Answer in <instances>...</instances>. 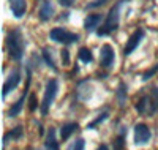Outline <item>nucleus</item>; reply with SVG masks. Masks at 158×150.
I'll use <instances>...</instances> for the list:
<instances>
[{
	"mask_svg": "<svg viewBox=\"0 0 158 150\" xmlns=\"http://www.w3.org/2000/svg\"><path fill=\"white\" fill-rule=\"evenodd\" d=\"M19 82H21V71L19 70L11 71V74L6 79V82L3 84V97H6L11 90H15L19 85Z\"/></svg>",
	"mask_w": 158,
	"mask_h": 150,
	"instance_id": "8",
	"label": "nucleus"
},
{
	"mask_svg": "<svg viewBox=\"0 0 158 150\" xmlns=\"http://www.w3.org/2000/svg\"><path fill=\"white\" fill-rule=\"evenodd\" d=\"M84 147H85L84 139L79 138V139H76V142H74V145H73V150H84Z\"/></svg>",
	"mask_w": 158,
	"mask_h": 150,
	"instance_id": "25",
	"label": "nucleus"
},
{
	"mask_svg": "<svg viewBox=\"0 0 158 150\" xmlns=\"http://www.w3.org/2000/svg\"><path fill=\"white\" fill-rule=\"evenodd\" d=\"M52 13H54V8H52L49 0H41L40 3V11H38V16L41 21H49L52 18Z\"/></svg>",
	"mask_w": 158,
	"mask_h": 150,
	"instance_id": "9",
	"label": "nucleus"
},
{
	"mask_svg": "<svg viewBox=\"0 0 158 150\" xmlns=\"http://www.w3.org/2000/svg\"><path fill=\"white\" fill-rule=\"evenodd\" d=\"M62 62H63V65H68L70 63V52L67 49L62 51Z\"/></svg>",
	"mask_w": 158,
	"mask_h": 150,
	"instance_id": "26",
	"label": "nucleus"
},
{
	"mask_svg": "<svg viewBox=\"0 0 158 150\" xmlns=\"http://www.w3.org/2000/svg\"><path fill=\"white\" fill-rule=\"evenodd\" d=\"M44 147H46V150H60L59 142L56 141V130H54V128H51V130H49Z\"/></svg>",
	"mask_w": 158,
	"mask_h": 150,
	"instance_id": "13",
	"label": "nucleus"
},
{
	"mask_svg": "<svg viewBox=\"0 0 158 150\" xmlns=\"http://www.w3.org/2000/svg\"><path fill=\"white\" fill-rule=\"evenodd\" d=\"M106 0H92V2L85 6V10H92V8H97V6H101Z\"/></svg>",
	"mask_w": 158,
	"mask_h": 150,
	"instance_id": "24",
	"label": "nucleus"
},
{
	"mask_svg": "<svg viewBox=\"0 0 158 150\" xmlns=\"http://www.w3.org/2000/svg\"><path fill=\"white\" fill-rule=\"evenodd\" d=\"M108 115H109L108 112H103V114H100V117H97L94 122H90V123L87 125V128H89V130H94L97 125H100L101 122H104V120H106V119H108Z\"/></svg>",
	"mask_w": 158,
	"mask_h": 150,
	"instance_id": "21",
	"label": "nucleus"
},
{
	"mask_svg": "<svg viewBox=\"0 0 158 150\" xmlns=\"http://www.w3.org/2000/svg\"><path fill=\"white\" fill-rule=\"evenodd\" d=\"M59 3H60L62 6H71V5L74 3V0H59Z\"/></svg>",
	"mask_w": 158,
	"mask_h": 150,
	"instance_id": "29",
	"label": "nucleus"
},
{
	"mask_svg": "<svg viewBox=\"0 0 158 150\" xmlns=\"http://www.w3.org/2000/svg\"><path fill=\"white\" fill-rule=\"evenodd\" d=\"M114 49L111 44H104L101 46V52H100V63L103 68H111L114 63Z\"/></svg>",
	"mask_w": 158,
	"mask_h": 150,
	"instance_id": "7",
	"label": "nucleus"
},
{
	"mask_svg": "<svg viewBox=\"0 0 158 150\" xmlns=\"http://www.w3.org/2000/svg\"><path fill=\"white\" fill-rule=\"evenodd\" d=\"M100 22H101V15H89L84 21V29L92 32L100 25Z\"/></svg>",
	"mask_w": 158,
	"mask_h": 150,
	"instance_id": "11",
	"label": "nucleus"
},
{
	"mask_svg": "<svg viewBox=\"0 0 158 150\" xmlns=\"http://www.w3.org/2000/svg\"><path fill=\"white\" fill-rule=\"evenodd\" d=\"M10 5H11V10H13V15L16 18H22L25 15V10H27L25 0H10Z\"/></svg>",
	"mask_w": 158,
	"mask_h": 150,
	"instance_id": "10",
	"label": "nucleus"
},
{
	"mask_svg": "<svg viewBox=\"0 0 158 150\" xmlns=\"http://www.w3.org/2000/svg\"><path fill=\"white\" fill-rule=\"evenodd\" d=\"M92 89H90V85H89V82L87 81H82V82H79L77 84V89H76V93H77V98H81V100H87L90 95H92V92H90Z\"/></svg>",
	"mask_w": 158,
	"mask_h": 150,
	"instance_id": "12",
	"label": "nucleus"
},
{
	"mask_svg": "<svg viewBox=\"0 0 158 150\" xmlns=\"http://www.w3.org/2000/svg\"><path fill=\"white\" fill-rule=\"evenodd\" d=\"M115 95H117L118 104H120V106H125V101H127V85H125L123 82L118 84V89H117Z\"/></svg>",
	"mask_w": 158,
	"mask_h": 150,
	"instance_id": "18",
	"label": "nucleus"
},
{
	"mask_svg": "<svg viewBox=\"0 0 158 150\" xmlns=\"http://www.w3.org/2000/svg\"><path fill=\"white\" fill-rule=\"evenodd\" d=\"M29 109L32 112L36 109V98H35V95H30V106H29Z\"/></svg>",
	"mask_w": 158,
	"mask_h": 150,
	"instance_id": "28",
	"label": "nucleus"
},
{
	"mask_svg": "<svg viewBox=\"0 0 158 150\" xmlns=\"http://www.w3.org/2000/svg\"><path fill=\"white\" fill-rule=\"evenodd\" d=\"M59 85H57V81L56 79H51L49 82L46 84V90H44V97H43V103H41V114L46 115L49 107L52 104V101L56 100V95H57Z\"/></svg>",
	"mask_w": 158,
	"mask_h": 150,
	"instance_id": "3",
	"label": "nucleus"
},
{
	"mask_svg": "<svg viewBox=\"0 0 158 150\" xmlns=\"http://www.w3.org/2000/svg\"><path fill=\"white\" fill-rule=\"evenodd\" d=\"M30 65L33 68H38L40 66V57L36 56V54H32V57H30Z\"/></svg>",
	"mask_w": 158,
	"mask_h": 150,
	"instance_id": "27",
	"label": "nucleus"
},
{
	"mask_svg": "<svg viewBox=\"0 0 158 150\" xmlns=\"http://www.w3.org/2000/svg\"><path fill=\"white\" fill-rule=\"evenodd\" d=\"M150 97H142L138 103H136V111L139 112V114H146V112H149L150 114Z\"/></svg>",
	"mask_w": 158,
	"mask_h": 150,
	"instance_id": "14",
	"label": "nucleus"
},
{
	"mask_svg": "<svg viewBox=\"0 0 158 150\" xmlns=\"http://www.w3.org/2000/svg\"><path fill=\"white\" fill-rule=\"evenodd\" d=\"M142 38H144V30L142 29H138L133 35L130 36V40L127 41V44L123 48V54H125V56H130V54L139 46V43L142 41Z\"/></svg>",
	"mask_w": 158,
	"mask_h": 150,
	"instance_id": "6",
	"label": "nucleus"
},
{
	"mask_svg": "<svg viewBox=\"0 0 158 150\" xmlns=\"http://www.w3.org/2000/svg\"><path fill=\"white\" fill-rule=\"evenodd\" d=\"M21 136H22V127H16V128L13 130L11 133H8V134L5 136V141H3V144H6L10 138H13V139H19Z\"/></svg>",
	"mask_w": 158,
	"mask_h": 150,
	"instance_id": "20",
	"label": "nucleus"
},
{
	"mask_svg": "<svg viewBox=\"0 0 158 150\" xmlns=\"http://www.w3.org/2000/svg\"><path fill=\"white\" fill-rule=\"evenodd\" d=\"M97 150H108V145H100Z\"/></svg>",
	"mask_w": 158,
	"mask_h": 150,
	"instance_id": "30",
	"label": "nucleus"
},
{
	"mask_svg": "<svg viewBox=\"0 0 158 150\" xmlns=\"http://www.w3.org/2000/svg\"><path fill=\"white\" fill-rule=\"evenodd\" d=\"M49 38L57 41V43H63V44H71L79 40V36L76 33H70L63 29H52L49 32Z\"/></svg>",
	"mask_w": 158,
	"mask_h": 150,
	"instance_id": "4",
	"label": "nucleus"
},
{
	"mask_svg": "<svg viewBox=\"0 0 158 150\" xmlns=\"http://www.w3.org/2000/svg\"><path fill=\"white\" fill-rule=\"evenodd\" d=\"M156 71H158V65H155L153 68H150V70H147L146 73L142 74V79H144V81H147V79H150V77H152V76H153V74H155Z\"/></svg>",
	"mask_w": 158,
	"mask_h": 150,
	"instance_id": "23",
	"label": "nucleus"
},
{
	"mask_svg": "<svg viewBox=\"0 0 158 150\" xmlns=\"http://www.w3.org/2000/svg\"><path fill=\"white\" fill-rule=\"evenodd\" d=\"M52 49H49V48H44L43 49V59H44V62H46V65L49 66V68H52L54 71H57V66H56V62H54V57H52Z\"/></svg>",
	"mask_w": 158,
	"mask_h": 150,
	"instance_id": "16",
	"label": "nucleus"
},
{
	"mask_svg": "<svg viewBox=\"0 0 158 150\" xmlns=\"http://www.w3.org/2000/svg\"><path fill=\"white\" fill-rule=\"evenodd\" d=\"M6 48H8V52H10V57L13 60L19 62L24 56V48H25V40L22 36V32L21 29H13L8 32V36H6Z\"/></svg>",
	"mask_w": 158,
	"mask_h": 150,
	"instance_id": "1",
	"label": "nucleus"
},
{
	"mask_svg": "<svg viewBox=\"0 0 158 150\" xmlns=\"http://www.w3.org/2000/svg\"><path fill=\"white\" fill-rule=\"evenodd\" d=\"M77 56H79V59H81L84 63H90L92 60H94V54H92V51L87 49V48H81V49H79Z\"/></svg>",
	"mask_w": 158,
	"mask_h": 150,
	"instance_id": "19",
	"label": "nucleus"
},
{
	"mask_svg": "<svg viewBox=\"0 0 158 150\" xmlns=\"http://www.w3.org/2000/svg\"><path fill=\"white\" fill-rule=\"evenodd\" d=\"M77 130V123H67V125H63L62 127V130H60V136H62V141H67L70 136L74 133Z\"/></svg>",
	"mask_w": 158,
	"mask_h": 150,
	"instance_id": "15",
	"label": "nucleus"
},
{
	"mask_svg": "<svg viewBox=\"0 0 158 150\" xmlns=\"http://www.w3.org/2000/svg\"><path fill=\"white\" fill-rule=\"evenodd\" d=\"M120 5H122V3L118 2V3H115V5L109 10L106 19H104V22L101 24V27H100L98 32H97L100 36H106V35L112 33L114 30H117L118 21H120Z\"/></svg>",
	"mask_w": 158,
	"mask_h": 150,
	"instance_id": "2",
	"label": "nucleus"
},
{
	"mask_svg": "<svg viewBox=\"0 0 158 150\" xmlns=\"http://www.w3.org/2000/svg\"><path fill=\"white\" fill-rule=\"evenodd\" d=\"M24 101H25V95H22V97L15 103V106H11L10 107V111H8V115L10 117H16L21 111H22V106H24Z\"/></svg>",
	"mask_w": 158,
	"mask_h": 150,
	"instance_id": "17",
	"label": "nucleus"
},
{
	"mask_svg": "<svg viewBox=\"0 0 158 150\" xmlns=\"http://www.w3.org/2000/svg\"><path fill=\"white\" fill-rule=\"evenodd\" d=\"M125 145V130L120 133V136L114 141V150H122Z\"/></svg>",
	"mask_w": 158,
	"mask_h": 150,
	"instance_id": "22",
	"label": "nucleus"
},
{
	"mask_svg": "<svg viewBox=\"0 0 158 150\" xmlns=\"http://www.w3.org/2000/svg\"><path fill=\"white\" fill-rule=\"evenodd\" d=\"M150 136H152V133H150V130L146 123H138L135 127V142L138 145L147 144L150 141Z\"/></svg>",
	"mask_w": 158,
	"mask_h": 150,
	"instance_id": "5",
	"label": "nucleus"
}]
</instances>
